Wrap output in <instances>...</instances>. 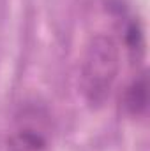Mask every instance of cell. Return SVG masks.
<instances>
[{"label":"cell","mask_w":150,"mask_h":151,"mask_svg":"<svg viewBox=\"0 0 150 151\" xmlns=\"http://www.w3.org/2000/svg\"><path fill=\"white\" fill-rule=\"evenodd\" d=\"M118 72V49L111 37L90 39L81 62V91L90 106H103Z\"/></svg>","instance_id":"6da1fadb"},{"label":"cell","mask_w":150,"mask_h":151,"mask_svg":"<svg viewBox=\"0 0 150 151\" xmlns=\"http://www.w3.org/2000/svg\"><path fill=\"white\" fill-rule=\"evenodd\" d=\"M53 123L48 107L39 100H25L14 113L7 151H50Z\"/></svg>","instance_id":"7a4b0ae2"},{"label":"cell","mask_w":150,"mask_h":151,"mask_svg":"<svg viewBox=\"0 0 150 151\" xmlns=\"http://www.w3.org/2000/svg\"><path fill=\"white\" fill-rule=\"evenodd\" d=\"M124 106L131 114L138 116L147 111L149 106V83H147V74H140L129 86L124 97Z\"/></svg>","instance_id":"3957f363"}]
</instances>
